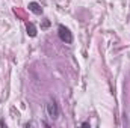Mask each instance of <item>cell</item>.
I'll return each instance as SVG.
<instances>
[{
    "label": "cell",
    "instance_id": "obj_1",
    "mask_svg": "<svg viewBox=\"0 0 130 128\" xmlns=\"http://www.w3.org/2000/svg\"><path fill=\"white\" fill-rule=\"evenodd\" d=\"M58 36H59V39L62 42H65V44H71L73 42V35H71V32L65 26H59L58 27Z\"/></svg>",
    "mask_w": 130,
    "mask_h": 128
},
{
    "label": "cell",
    "instance_id": "obj_2",
    "mask_svg": "<svg viewBox=\"0 0 130 128\" xmlns=\"http://www.w3.org/2000/svg\"><path fill=\"white\" fill-rule=\"evenodd\" d=\"M47 115L52 119H58L59 118V105H58V102L55 99L48 101V104H47Z\"/></svg>",
    "mask_w": 130,
    "mask_h": 128
},
{
    "label": "cell",
    "instance_id": "obj_3",
    "mask_svg": "<svg viewBox=\"0 0 130 128\" xmlns=\"http://www.w3.org/2000/svg\"><path fill=\"white\" fill-rule=\"evenodd\" d=\"M27 8H29V11L33 12L35 15H41V14H42V8H41V5L36 3V2H30Z\"/></svg>",
    "mask_w": 130,
    "mask_h": 128
},
{
    "label": "cell",
    "instance_id": "obj_4",
    "mask_svg": "<svg viewBox=\"0 0 130 128\" xmlns=\"http://www.w3.org/2000/svg\"><path fill=\"white\" fill-rule=\"evenodd\" d=\"M26 30H27V35L32 36V38H35L36 36V32H38L33 23H26Z\"/></svg>",
    "mask_w": 130,
    "mask_h": 128
}]
</instances>
